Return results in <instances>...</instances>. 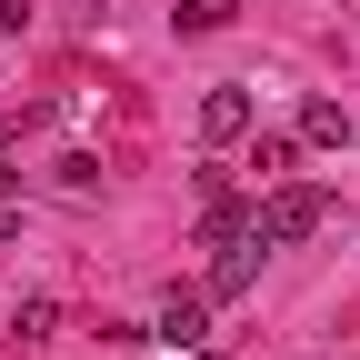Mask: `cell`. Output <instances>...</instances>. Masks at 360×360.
Returning a JSON list of instances; mask_svg holds the SVG:
<instances>
[{
    "label": "cell",
    "mask_w": 360,
    "mask_h": 360,
    "mask_svg": "<svg viewBox=\"0 0 360 360\" xmlns=\"http://www.w3.org/2000/svg\"><path fill=\"white\" fill-rule=\"evenodd\" d=\"M321 220H330V191H310V180H270V191H260V250H300Z\"/></svg>",
    "instance_id": "1"
},
{
    "label": "cell",
    "mask_w": 360,
    "mask_h": 360,
    "mask_svg": "<svg viewBox=\"0 0 360 360\" xmlns=\"http://www.w3.org/2000/svg\"><path fill=\"white\" fill-rule=\"evenodd\" d=\"M150 340H170V350H210V290H170V300L150 310Z\"/></svg>",
    "instance_id": "2"
},
{
    "label": "cell",
    "mask_w": 360,
    "mask_h": 360,
    "mask_svg": "<svg viewBox=\"0 0 360 360\" xmlns=\"http://www.w3.org/2000/svg\"><path fill=\"white\" fill-rule=\"evenodd\" d=\"M260 130V101L240 80H220V90H200V141H250Z\"/></svg>",
    "instance_id": "3"
},
{
    "label": "cell",
    "mask_w": 360,
    "mask_h": 360,
    "mask_svg": "<svg viewBox=\"0 0 360 360\" xmlns=\"http://www.w3.org/2000/svg\"><path fill=\"white\" fill-rule=\"evenodd\" d=\"M300 141H310V150L350 141V110H340V101H310V110H300Z\"/></svg>",
    "instance_id": "4"
},
{
    "label": "cell",
    "mask_w": 360,
    "mask_h": 360,
    "mask_svg": "<svg viewBox=\"0 0 360 360\" xmlns=\"http://www.w3.org/2000/svg\"><path fill=\"white\" fill-rule=\"evenodd\" d=\"M250 270H260L250 250H220V260H210V300H240V290H250Z\"/></svg>",
    "instance_id": "5"
},
{
    "label": "cell",
    "mask_w": 360,
    "mask_h": 360,
    "mask_svg": "<svg viewBox=\"0 0 360 360\" xmlns=\"http://www.w3.org/2000/svg\"><path fill=\"white\" fill-rule=\"evenodd\" d=\"M290 160H300V141H281V130L250 141V170H260V180H290Z\"/></svg>",
    "instance_id": "6"
},
{
    "label": "cell",
    "mask_w": 360,
    "mask_h": 360,
    "mask_svg": "<svg viewBox=\"0 0 360 360\" xmlns=\"http://www.w3.org/2000/svg\"><path fill=\"white\" fill-rule=\"evenodd\" d=\"M51 180H60L70 200H90V191H101V160H90V150H60V160H51Z\"/></svg>",
    "instance_id": "7"
},
{
    "label": "cell",
    "mask_w": 360,
    "mask_h": 360,
    "mask_svg": "<svg viewBox=\"0 0 360 360\" xmlns=\"http://www.w3.org/2000/svg\"><path fill=\"white\" fill-rule=\"evenodd\" d=\"M231 11H240V0H180V11H170V20H180V30H220V20H231Z\"/></svg>",
    "instance_id": "8"
},
{
    "label": "cell",
    "mask_w": 360,
    "mask_h": 360,
    "mask_svg": "<svg viewBox=\"0 0 360 360\" xmlns=\"http://www.w3.org/2000/svg\"><path fill=\"white\" fill-rule=\"evenodd\" d=\"M51 321H60L51 300H20V310H11V330H20V340H51Z\"/></svg>",
    "instance_id": "9"
},
{
    "label": "cell",
    "mask_w": 360,
    "mask_h": 360,
    "mask_svg": "<svg viewBox=\"0 0 360 360\" xmlns=\"http://www.w3.org/2000/svg\"><path fill=\"white\" fill-rule=\"evenodd\" d=\"M11 191H20V170H11V150H0V200H11Z\"/></svg>",
    "instance_id": "10"
},
{
    "label": "cell",
    "mask_w": 360,
    "mask_h": 360,
    "mask_svg": "<svg viewBox=\"0 0 360 360\" xmlns=\"http://www.w3.org/2000/svg\"><path fill=\"white\" fill-rule=\"evenodd\" d=\"M90 11H110V0H90Z\"/></svg>",
    "instance_id": "11"
},
{
    "label": "cell",
    "mask_w": 360,
    "mask_h": 360,
    "mask_svg": "<svg viewBox=\"0 0 360 360\" xmlns=\"http://www.w3.org/2000/svg\"><path fill=\"white\" fill-rule=\"evenodd\" d=\"M191 360H210V350H191Z\"/></svg>",
    "instance_id": "12"
}]
</instances>
